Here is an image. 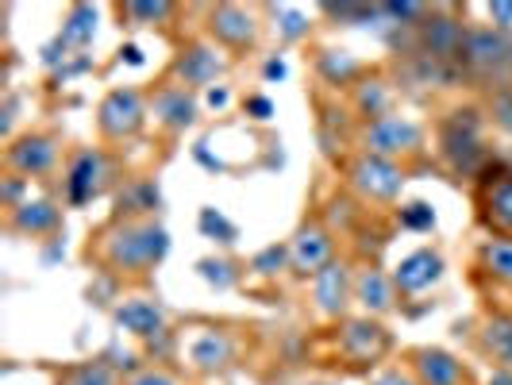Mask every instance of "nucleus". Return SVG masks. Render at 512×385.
<instances>
[{
	"instance_id": "obj_1",
	"label": "nucleus",
	"mask_w": 512,
	"mask_h": 385,
	"mask_svg": "<svg viewBox=\"0 0 512 385\" xmlns=\"http://www.w3.org/2000/svg\"><path fill=\"white\" fill-rule=\"evenodd\" d=\"M170 251V235L154 220H120L97 239V255L104 266L120 270V274H147L154 270Z\"/></svg>"
},
{
	"instance_id": "obj_2",
	"label": "nucleus",
	"mask_w": 512,
	"mask_h": 385,
	"mask_svg": "<svg viewBox=\"0 0 512 385\" xmlns=\"http://www.w3.org/2000/svg\"><path fill=\"white\" fill-rule=\"evenodd\" d=\"M420 143H424V128L409 116H397V112H385L362 128V154L389 158V162L401 154H416Z\"/></svg>"
},
{
	"instance_id": "obj_3",
	"label": "nucleus",
	"mask_w": 512,
	"mask_h": 385,
	"mask_svg": "<svg viewBox=\"0 0 512 385\" xmlns=\"http://www.w3.org/2000/svg\"><path fill=\"white\" fill-rule=\"evenodd\" d=\"M347 181L366 201H397L401 189H405V170L397 162H389V158L359 154V158L347 162Z\"/></svg>"
},
{
	"instance_id": "obj_4",
	"label": "nucleus",
	"mask_w": 512,
	"mask_h": 385,
	"mask_svg": "<svg viewBox=\"0 0 512 385\" xmlns=\"http://www.w3.org/2000/svg\"><path fill=\"white\" fill-rule=\"evenodd\" d=\"M143 124H147V101L135 89H112L97 108V128L112 143L139 135Z\"/></svg>"
},
{
	"instance_id": "obj_5",
	"label": "nucleus",
	"mask_w": 512,
	"mask_h": 385,
	"mask_svg": "<svg viewBox=\"0 0 512 385\" xmlns=\"http://www.w3.org/2000/svg\"><path fill=\"white\" fill-rule=\"evenodd\" d=\"M459 62H466L474 74H501L512 66V39L497 27H474L466 31Z\"/></svg>"
},
{
	"instance_id": "obj_6",
	"label": "nucleus",
	"mask_w": 512,
	"mask_h": 385,
	"mask_svg": "<svg viewBox=\"0 0 512 385\" xmlns=\"http://www.w3.org/2000/svg\"><path fill=\"white\" fill-rule=\"evenodd\" d=\"M312 301L320 308V316H343L347 305L355 301V278L347 262H328L316 278H312Z\"/></svg>"
},
{
	"instance_id": "obj_7",
	"label": "nucleus",
	"mask_w": 512,
	"mask_h": 385,
	"mask_svg": "<svg viewBox=\"0 0 512 385\" xmlns=\"http://www.w3.org/2000/svg\"><path fill=\"white\" fill-rule=\"evenodd\" d=\"M332 258V235L320 228V224H305V228L293 235L289 243V270L301 274V278H316Z\"/></svg>"
},
{
	"instance_id": "obj_8",
	"label": "nucleus",
	"mask_w": 512,
	"mask_h": 385,
	"mask_svg": "<svg viewBox=\"0 0 512 385\" xmlns=\"http://www.w3.org/2000/svg\"><path fill=\"white\" fill-rule=\"evenodd\" d=\"M409 362L420 385H470V370L443 347H416Z\"/></svg>"
},
{
	"instance_id": "obj_9",
	"label": "nucleus",
	"mask_w": 512,
	"mask_h": 385,
	"mask_svg": "<svg viewBox=\"0 0 512 385\" xmlns=\"http://www.w3.org/2000/svg\"><path fill=\"white\" fill-rule=\"evenodd\" d=\"M339 351L355 362H374L389 351V332L374 316H359V320H343L339 332Z\"/></svg>"
},
{
	"instance_id": "obj_10",
	"label": "nucleus",
	"mask_w": 512,
	"mask_h": 385,
	"mask_svg": "<svg viewBox=\"0 0 512 385\" xmlns=\"http://www.w3.org/2000/svg\"><path fill=\"white\" fill-rule=\"evenodd\" d=\"M104 178H108V162L101 151H77L66 170V197L70 205H89L93 197H101Z\"/></svg>"
},
{
	"instance_id": "obj_11",
	"label": "nucleus",
	"mask_w": 512,
	"mask_h": 385,
	"mask_svg": "<svg viewBox=\"0 0 512 385\" xmlns=\"http://www.w3.org/2000/svg\"><path fill=\"white\" fill-rule=\"evenodd\" d=\"M4 158H8V166H12L16 174L39 178V174L54 170V162H58V143H54L51 135H24V139H16V143L8 147Z\"/></svg>"
},
{
	"instance_id": "obj_12",
	"label": "nucleus",
	"mask_w": 512,
	"mask_h": 385,
	"mask_svg": "<svg viewBox=\"0 0 512 385\" xmlns=\"http://www.w3.org/2000/svg\"><path fill=\"white\" fill-rule=\"evenodd\" d=\"M443 278V258L439 251H412L397 262V270H393V285H397V293H424V289H432V285Z\"/></svg>"
},
{
	"instance_id": "obj_13",
	"label": "nucleus",
	"mask_w": 512,
	"mask_h": 385,
	"mask_svg": "<svg viewBox=\"0 0 512 385\" xmlns=\"http://www.w3.org/2000/svg\"><path fill=\"white\" fill-rule=\"evenodd\" d=\"M212 35L224 43V47H235V51H243V47H251L255 43V16L247 12V8H239V4H220V8H212Z\"/></svg>"
},
{
	"instance_id": "obj_14",
	"label": "nucleus",
	"mask_w": 512,
	"mask_h": 385,
	"mask_svg": "<svg viewBox=\"0 0 512 385\" xmlns=\"http://www.w3.org/2000/svg\"><path fill=\"white\" fill-rule=\"evenodd\" d=\"M112 320H116L124 332L139 335V339H147V335L162 332V324H166V312H162V305H158V301H151V297H128L124 305H116Z\"/></svg>"
},
{
	"instance_id": "obj_15",
	"label": "nucleus",
	"mask_w": 512,
	"mask_h": 385,
	"mask_svg": "<svg viewBox=\"0 0 512 385\" xmlns=\"http://www.w3.org/2000/svg\"><path fill=\"white\" fill-rule=\"evenodd\" d=\"M355 301L362 305L366 316H385L397 308V285H393V274H382V270H362L355 278Z\"/></svg>"
},
{
	"instance_id": "obj_16",
	"label": "nucleus",
	"mask_w": 512,
	"mask_h": 385,
	"mask_svg": "<svg viewBox=\"0 0 512 385\" xmlns=\"http://www.w3.org/2000/svg\"><path fill=\"white\" fill-rule=\"evenodd\" d=\"M174 74H178L181 85H189V89H197V85H212L216 77L224 74V58L212 51V47H189V51L178 58V66H174Z\"/></svg>"
},
{
	"instance_id": "obj_17",
	"label": "nucleus",
	"mask_w": 512,
	"mask_h": 385,
	"mask_svg": "<svg viewBox=\"0 0 512 385\" xmlns=\"http://www.w3.org/2000/svg\"><path fill=\"white\" fill-rule=\"evenodd\" d=\"M154 116L166 124L170 131H185L197 120V101L185 85H166L158 97H154Z\"/></svg>"
},
{
	"instance_id": "obj_18",
	"label": "nucleus",
	"mask_w": 512,
	"mask_h": 385,
	"mask_svg": "<svg viewBox=\"0 0 512 385\" xmlns=\"http://www.w3.org/2000/svg\"><path fill=\"white\" fill-rule=\"evenodd\" d=\"M420 27H424V51H428V58L447 62V58H459L462 54V43H466L462 24L447 20V16H432V20H424Z\"/></svg>"
},
{
	"instance_id": "obj_19",
	"label": "nucleus",
	"mask_w": 512,
	"mask_h": 385,
	"mask_svg": "<svg viewBox=\"0 0 512 385\" xmlns=\"http://www.w3.org/2000/svg\"><path fill=\"white\" fill-rule=\"evenodd\" d=\"M235 355V339L228 332H201L193 343H189V362L193 370L201 374H212V370H224Z\"/></svg>"
},
{
	"instance_id": "obj_20",
	"label": "nucleus",
	"mask_w": 512,
	"mask_h": 385,
	"mask_svg": "<svg viewBox=\"0 0 512 385\" xmlns=\"http://www.w3.org/2000/svg\"><path fill=\"white\" fill-rule=\"evenodd\" d=\"M482 208H486V220L501 235H512V174H497L486 178L482 185Z\"/></svg>"
},
{
	"instance_id": "obj_21",
	"label": "nucleus",
	"mask_w": 512,
	"mask_h": 385,
	"mask_svg": "<svg viewBox=\"0 0 512 385\" xmlns=\"http://www.w3.org/2000/svg\"><path fill=\"white\" fill-rule=\"evenodd\" d=\"M58 224H62V212L51 201H27V205H16L8 212V228L24 231V235H47Z\"/></svg>"
},
{
	"instance_id": "obj_22",
	"label": "nucleus",
	"mask_w": 512,
	"mask_h": 385,
	"mask_svg": "<svg viewBox=\"0 0 512 385\" xmlns=\"http://www.w3.org/2000/svg\"><path fill=\"white\" fill-rule=\"evenodd\" d=\"M482 351L497 362V370H512V316L493 312L482 324Z\"/></svg>"
},
{
	"instance_id": "obj_23",
	"label": "nucleus",
	"mask_w": 512,
	"mask_h": 385,
	"mask_svg": "<svg viewBox=\"0 0 512 385\" xmlns=\"http://www.w3.org/2000/svg\"><path fill=\"white\" fill-rule=\"evenodd\" d=\"M443 154L451 158L455 170H474L478 158H482V147H478L474 131H462V124H451L443 131Z\"/></svg>"
},
{
	"instance_id": "obj_24",
	"label": "nucleus",
	"mask_w": 512,
	"mask_h": 385,
	"mask_svg": "<svg viewBox=\"0 0 512 385\" xmlns=\"http://www.w3.org/2000/svg\"><path fill=\"white\" fill-rule=\"evenodd\" d=\"M482 266L493 282L512 285V239H489L482 247Z\"/></svg>"
},
{
	"instance_id": "obj_25",
	"label": "nucleus",
	"mask_w": 512,
	"mask_h": 385,
	"mask_svg": "<svg viewBox=\"0 0 512 385\" xmlns=\"http://www.w3.org/2000/svg\"><path fill=\"white\" fill-rule=\"evenodd\" d=\"M58 385H120V378H116V370H112L108 362L93 359V362H77V366H70Z\"/></svg>"
},
{
	"instance_id": "obj_26",
	"label": "nucleus",
	"mask_w": 512,
	"mask_h": 385,
	"mask_svg": "<svg viewBox=\"0 0 512 385\" xmlns=\"http://www.w3.org/2000/svg\"><path fill=\"white\" fill-rule=\"evenodd\" d=\"M93 35H97V12H93V8H85V4H77L74 12L66 16L62 39H66V43H77V47H85Z\"/></svg>"
},
{
	"instance_id": "obj_27",
	"label": "nucleus",
	"mask_w": 512,
	"mask_h": 385,
	"mask_svg": "<svg viewBox=\"0 0 512 385\" xmlns=\"http://www.w3.org/2000/svg\"><path fill=\"white\" fill-rule=\"evenodd\" d=\"M320 74L328 77L332 85H347L351 77L359 74V62L347 51H324L320 54Z\"/></svg>"
},
{
	"instance_id": "obj_28",
	"label": "nucleus",
	"mask_w": 512,
	"mask_h": 385,
	"mask_svg": "<svg viewBox=\"0 0 512 385\" xmlns=\"http://www.w3.org/2000/svg\"><path fill=\"white\" fill-rule=\"evenodd\" d=\"M170 12H174L170 4H124V16L135 24H162Z\"/></svg>"
},
{
	"instance_id": "obj_29",
	"label": "nucleus",
	"mask_w": 512,
	"mask_h": 385,
	"mask_svg": "<svg viewBox=\"0 0 512 385\" xmlns=\"http://www.w3.org/2000/svg\"><path fill=\"white\" fill-rule=\"evenodd\" d=\"M401 224L412 231H428V228H436V212L424 205V201H416V205L401 208Z\"/></svg>"
},
{
	"instance_id": "obj_30",
	"label": "nucleus",
	"mask_w": 512,
	"mask_h": 385,
	"mask_svg": "<svg viewBox=\"0 0 512 385\" xmlns=\"http://www.w3.org/2000/svg\"><path fill=\"white\" fill-rule=\"evenodd\" d=\"M124 385H181L170 370H162V366H147V370H135Z\"/></svg>"
},
{
	"instance_id": "obj_31",
	"label": "nucleus",
	"mask_w": 512,
	"mask_h": 385,
	"mask_svg": "<svg viewBox=\"0 0 512 385\" xmlns=\"http://www.w3.org/2000/svg\"><path fill=\"white\" fill-rule=\"evenodd\" d=\"M274 16L282 20L285 39H301V35L308 31V20L301 16V12H293V8H274Z\"/></svg>"
},
{
	"instance_id": "obj_32",
	"label": "nucleus",
	"mask_w": 512,
	"mask_h": 385,
	"mask_svg": "<svg viewBox=\"0 0 512 385\" xmlns=\"http://www.w3.org/2000/svg\"><path fill=\"white\" fill-rule=\"evenodd\" d=\"M370 385H420V382L412 378L409 370H382Z\"/></svg>"
},
{
	"instance_id": "obj_33",
	"label": "nucleus",
	"mask_w": 512,
	"mask_h": 385,
	"mask_svg": "<svg viewBox=\"0 0 512 385\" xmlns=\"http://www.w3.org/2000/svg\"><path fill=\"white\" fill-rule=\"evenodd\" d=\"M486 12H489V20L497 24V31H509L512 27V4H489Z\"/></svg>"
},
{
	"instance_id": "obj_34",
	"label": "nucleus",
	"mask_w": 512,
	"mask_h": 385,
	"mask_svg": "<svg viewBox=\"0 0 512 385\" xmlns=\"http://www.w3.org/2000/svg\"><path fill=\"white\" fill-rule=\"evenodd\" d=\"M247 112H255V120H266V116L274 112V104L266 101V97H251V101H247Z\"/></svg>"
},
{
	"instance_id": "obj_35",
	"label": "nucleus",
	"mask_w": 512,
	"mask_h": 385,
	"mask_svg": "<svg viewBox=\"0 0 512 385\" xmlns=\"http://www.w3.org/2000/svg\"><path fill=\"white\" fill-rule=\"evenodd\" d=\"M489 385H512V370H497V374L489 378Z\"/></svg>"
},
{
	"instance_id": "obj_36",
	"label": "nucleus",
	"mask_w": 512,
	"mask_h": 385,
	"mask_svg": "<svg viewBox=\"0 0 512 385\" xmlns=\"http://www.w3.org/2000/svg\"><path fill=\"white\" fill-rule=\"evenodd\" d=\"M266 77H285V66L282 62H266Z\"/></svg>"
}]
</instances>
